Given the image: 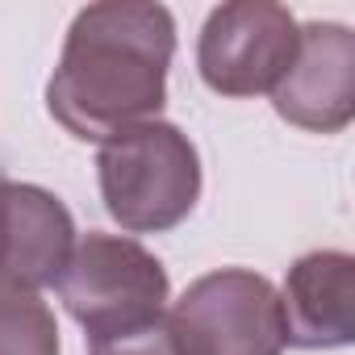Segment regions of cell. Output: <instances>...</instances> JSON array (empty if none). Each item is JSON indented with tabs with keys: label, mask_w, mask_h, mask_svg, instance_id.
I'll return each mask as SVG.
<instances>
[{
	"label": "cell",
	"mask_w": 355,
	"mask_h": 355,
	"mask_svg": "<svg viewBox=\"0 0 355 355\" xmlns=\"http://www.w3.org/2000/svg\"><path fill=\"white\" fill-rule=\"evenodd\" d=\"M163 263L125 234H84L59 276V301L88 330V343L130 334L167 313Z\"/></svg>",
	"instance_id": "obj_3"
},
{
	"label": "cell",
	"mask_w": 355,
	"mask_h": 355,
	"mask_svg": "<svg viewBox=\"0 0 355 355\" xmlns=\"http://www.w3.org/2000/svg\"><path fill=\"white\" fill-rule=\"evenodd\" d=\"M0 355H59V326L38 293L0 288Z\"/></svg>",
	"instance_id": "obj_9"
},
{
	"label": "cell",
	"mask_w": 355,
	"mask_h": 355,
	"mask_svg": "<svg viewBox=\"0 0 355 355\" xmlns=\"http://www.w3.org/2000/svg\"><path fill=\"white\" fill-rule=\"evenodd\" d=\"M96 175L109 218L130 234L180 226L201 197V155L171 121H142L101 142Z\"/></svg>",
	"instance_id": "obj_2"
},
{
	"label": "cell",
	"mask_w": 355,
	"mask_h": 355,
	"mask_svg": "<svg viewBox=\"0 0 355 355\" xmlns=\"http://www.w3.org/2000/svg\"><path fill=\"white\" fill-rule=\"evenodd\" d=\"M171 55L175 21L163 5H88L67 30L46 84V109L80 142H109L121 130L159 121Z\"/></svg>",
	"instance_id": "obj_1"
},
{
	"label": "cell",
	"mask_w": 355,
	"mask_h": 355,
	"mask_svg": "<svg viewBox=\"0 0 355 355\" xmlns=\"http://www.w3.org/2000/svg\"><path fill=\"white\" fill-rule=\"evenodd\" d=\"M272 109L309 134H338L355 117V34L338 21H309L297 55L272 88Z\"/></svg>",
	"instance_id": "obj_6"
},
{
	"label": "cell",
	"mask_w": 355,
	"mask_h": 355,
	"mask_svg": "<svg viewBox=\"0 0 355 355\" xmlns=\"http://www.w3.org/2000/svg\"><path fill=\"white\" fill-rule=\"evenodd\" d=\"M76 247V222L67 205L0 171V288L38 293L59 284Z\"/></svg>",
	"instance_id": "obj_7"
},
{
	"label": "cell",
	"mask_w": 355,
	"mask_h": 355,
	"mask_svg": "<svg viewBox=\"0 0 355 355\" xmlns=\"http://www.w3.org/2000/svg\"><path fill=\"white\" fill-rule=\"evenodd\" d=\"M88 355H180L171 343V330H167V313L130 330V334H113V338H96L88 343Z\"/></svg>",
	"instance_id": "obj_10"
},
{
	"label": "cell",
	"mask_w": 355,
	"mask_h": 355,
	"mask_svg": "<svg viewBox=\"0 0 355 355\" xmlns=\"http://www.w3.org/2000/svg\"><path fill=\"white\" fill-rule=\"evenodd\" d=\"M297 17L272 0L218 5L197 42L201 80L222 96H272L297 55Z\"/></svg>",
	"instance_id": "obj_5"
},
{
	"label": "cell",
	"mask_w": 355,
	"mask_h": 355,
	"mask_svg": "<svg viewBox=\"0 0 355 355\" xmlns=\"http://www.w3.org/2000/svg\"><path fill=\"white\" fill-rule=\"evenodd\" d=\"M167 330L180 355H280L288 347L276 284L247 268L193 280L167 309Z\"/></svg>",
	"instance_id": "obj_4"
},
{
	"label": "cell",
	"mask_w": 355,
	"mask_h": 355,
	"mask_svg": "<svg viewBox=\"0 0 355 355\" xmlns=\"http://www.w3.org/2000/svg\"><path fill=\"white\" fill-rule=\"evenodd\" d=\"M280 309L293 347H347L355 338V259L347 251L301 255L284 276Z\"/></svg>",
	"instance_id": "obj_8"
}]
</instances>
